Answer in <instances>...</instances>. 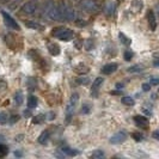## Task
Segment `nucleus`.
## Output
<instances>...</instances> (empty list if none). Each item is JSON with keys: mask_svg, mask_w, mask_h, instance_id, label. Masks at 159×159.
<instances>
[{"mask_svg": "<svg viewBox=\"0 0 159 159\" xmlns=\"http://www.w3.org/2000/svg\"><path fill=\"white\" fill-rule=\"evenodd\" d=\"M115 11H116V4H115L114 1H109V2L105 5V7H104V12H105L108 16H112V15L115 13Z\"/></svg>", "mask_w": 159, "mask_h": 159, "instance_id": "nucleus-12", "label": "nucleus"}, {"mask_svg": "<svg viewBox=\"0 0 159 159\" xmlns=\"http://www.w3.org/2000/svg\"><path fill=\"white\" fill-rule=\"evenodd\" d=\"M104 152L102 150H97V151L93 152V154H92V158L95 159H101V158H104Z\"/></svg>", "mask_w": 159, "mask_h": 159, "instance_id": "nucleus-25", "label": "nucleus"}, {"mask_svg": "<svg viewBox=\"0 0 159 159\" xmlns=\"http://www.w3.org/2000/svg\"><path fill=\"white\" fill-rule=\"evenodd\" d=\"M44 120V115H39V116H36V117H34V120H32V122L36 125V123H41L42 121Z\"/></svg>", "mask_w": 159, "mask_h": 159, "instance_id": "nucleus-30", "label": "nucleus"}, {"mask_svg": "<svg viewBox=\"0 0 159 159\" xmlns=\"http://www.w3.org/2000/svg\"><path fill=\"white\" fill-rule=\"evenodd\" d=\"M117 67H119V65L115 64V62L105 65L103 68H102V73H104V74H111V73H114V72L117 70Z\"/></svg>", "mask_w": 159, "mask_h": 159, "instance_id": "nucleus-11", "label": "nucleus"}, {"mask_svg": "<svg viewBox=\"0 0 159 159\" xmlns=\"http://www.w3.org/2000/svg\"><path fill=\"white\" fill-rule=\"evenodd\" d=\"M8 121V115L6 112H0V125H5Z\"/></svg>", "mask_w": 159, "mask_h": 159, "instance_id": "nucleus-24", "label": "nucleus"}, {"mask_svg": "<svg viewBox=\"0 0 159 159\" xmlns=\"http://www.w3.org/2000/svg\"><path fill=\"white\" fill-rule=\"evenodd\" d=\"M143 91H150L151 90V85L150 84H143Z\"/></svg>", "mask_w": 159, "mask_h": 159, "instance_id": "nucleus-36", "label": "nucleus"}, {"mask_svg": "<svg viewBox=\"0 0 159 159\" xmlns=\"http://www.w3.org/2000/svg\"><path fill=\"white\" fill-rule=\"evenodd\" d=\"M18 120H19V116H18V115H13L11 119H8V121H10L11 125H13V123H16Z\"/></svg>", "mask_w": 159, "mask_h": 159, "instance_id": "nucleus-33", "label": "nucleus"}, {"mask_svg": "<svg viewBox=\"0 0 159 159\" xmlns=\"http://www.w3.org/2000/svg\"><path fill=\"white\" fill-rule=\"evenodd\" d=\"M59 8H60V13L64 20H67V22L75 20V11L70 4H67L66 1L62 0L59 4Z\"/></svg>", "mask_w": 159, "mask_h": 159, "instance_id": "nucleus-1", "label": "nucleus"}, {"mask_svg": "<svg viewBox=\"0 0 159 159\" xmlns=\"http://www.w3.org/2000/svg\"><path fill=\"white\" fill-rule=\"evenodd\" d=\"M74 1H77V0H74Z\"/></svg>", "mask_w": 159, "mask_h": 159, "instance_id": "nucleus-48", "label": "nucleus"}, {"mask_svg": "<svg viewBox=\"0 0 159 159\" xmlns=\"http://www.w3.org/2000/svg\"><path fill=\"white\" fill-rule=\"evenodd\" d=\"M15 102H16L17 105H22L24 102V96L22 91H17L16 95H15Z\"/></svg>", "mask_w": 159, "mask_h": 159, "instance_id": "nucleus-18", "label": "nucleus"}, {"mask_svg": "<svg viewBox=\"0 0 159 159\" xmlns=\"http://www.w3.org/2000/svg\"><path fill=\"white\" fill-rule=\"evenodd\" d=\"M152 136H153L154 139H157V140H159V130H157V132H154V133L152 134Z\"/></svg>", "mask_w": 159, "mask_h": 159, "instance_id": "nucleus-38", "label": "nucleus"}, {"mask_svg": "<svg viewBox=\"0 0 159 159\" xmlns=\"http://www.w3.org/2000/svg\"><path fill=\"white\" fill-rule=\"evenodd\" d=\"M15 156H16V157H22V156H23V154H22V152H18V151H16V152H15Z\"/></svg>", "mask_w": 159, "mask_h": 159, "instance_id": "nucleus-40", "label": "nucleus"}, {"mask_svg": "<svg viewBox=\"0 0 159 159\" xmlns=\"http://www.w3.org/2000/svg\"><path fill=\"white\" fill-rule=\"evenodd\" d=\"M134 121H135L136 126L140 128H148V120L146 117H143L141 115H136L134 117Z\"/></svg>", "mask_w": 159, "mask_h": 159, "instance_id": "nucleus-10", "label": "nucleus"}, {"mask_svg": "<svg viewBox=\"0 0 159 159\" xmlns=\"http://www.w3.org/2000/svg\"><path fill=\"white\" fill-rule=\"evenodd\" d=\"M7 152H8V150L5 145H0V158L5 157V156L7 154Z\"/></svg>", "mask_w": 159, "mask_h": 159, "instance_id": "nucleus-27", "label": "nucleus"}, {"mask_svg": "<svg viewBox=\"0 0 159 159\" xmlns=\"http://www.w3.org/2000/svg\"><path fill=\"white\" fill-rule=\"evenodd\" d=\"M132 57H133V53H132V52H126V53H125V59H126L127 61H129Z\"/></svg>", "mask_w": 159, "mask_h": 159, "instance_id": "nucleus-34", "label": "nucleus"}, {"mask_svg": "<svg viewBox=\"0 0 159 159\" xmlns=\"http://www.w3.org/2000/svg\"><path fill=\"white\" fill-rule=\"evenodd\" d=\"M110 93H111V95H120L121 92H120V91H111Z\"/></svg>", "mask_w": 159, "mask_h": 159, "instance_id": "nucleus-41", "label": "nucleus"}, {"mask_svg": "<svg viewBox=\"0 0 159 159\" xmlns=\"http://www.w3.org/2000/svg\"><path fill=\"white\" fill-rule=\"evenodd\" d=\"M48 50H49V53L53 56L60 55V52H61L60 47H59L57 44H55V43H50V44L48 46Z\"/></svg>", "mask_w": 159, "mask_h": 159, "instance_id": "nucleus-13", "label": "nucleus"}, {"mask_svg": "<svg viewBox=\"0 0 159 159\" xmlns=\"http://www.w3.org/2000/svg\"><path fill=\"white\" fill-rule=\"evenodd\" d=\"M119 37H120V41L125 44V46H129L130 43H132V41H130V39H128L127 36L123 34V32H120L119 34Z\"/></svg>", "mask_w": 159, "mask_h": 159, "instance_id": "nucleus-20", "label": "nucleus"}, {"mask_svg": "<svg viewBox=\"0 0 159 159\" xmlns=\"http://www.w3.org/2000/svg\"><path fill=\"white\" fill-rule=\"evenodd\" d=\"M37 103H39L37 97H35V96H30V97L28 98V107H29L30 109L36 108V107H37Z\"/></svg>", "mask_w": 159, "mask_h": 159, "instance_id": "nucleus-17", "label": "nucleus"}, {"mask_svg": "<svg viewBox=\"0 0 159 159\" xmlns=\"http://www.w3.org/2000/svg\"><path fill=\"white\" fill-rule=\"evenodd\" d=\"M75 70H77V71L79 72L80 74H84V73H85V71H88L89 68H88V67H85V66H84V65H80L79 67H77V68H75Z\"/></svg>", "mask_w": 159, "mask_h": 159, "instance_id": "nucleus-31", "label": "nucleus"}, {"mask_svg": "<svg viewBox=\"0 0 159 159\" xmlns=\"http://www.w3.org/2000/svg\"><path fill=\"white\" fill-rule=\"evenodd\" d=\"M127 139V133L121 130V132H117L116 134L110 138V143H114V145H117V143H122L125 140Z\"/></svg>", "mask_w": 159, "mask_h": 159, "instance_id": "nucleus-8", "label": "nucleus"}, {"mask_svg": "<svg viewBox=\"0 0 159 159\" xmlns=\"http://www.w3.org/2000/svg\"><path fill=\"white\" fill-rule=\"evenodd\" d=\"M147 20H148L151 30H156V28H157V20H156V15H154V12L152 10L147 11Z\"/></svg>", "mask_w": 159, "mask_h": 159, "instance_id": "nucleus-9", "label": "nucleus"}, {"mask_svg": "<svg viewBox=\"0 0 159 159\" xmlns=\"http://www.w3.org/2000/svg\"><path fill=\"white\" fill-rule=\"evenodd\" d=\"M49 136H50V133H49L48 130H44V132L39 136L37 141H39L41 145H46V143H48V140H49Z\"/></svg>", "mask_w": 159, "mask_h": 159, "instance_id": "nucleus-16", "label": "nucleus"}, {"mask_svg": "<svg viewBox=\"0 0 159 159\" xmlns=\"http://www.w3.org/2000/svg\"><path fill=\"white\" fill-rule=\"evenodd\" d=\"M103 83H104V79L102 77H98L97 79H95V83H93V85H92V96L96 95L95 92H97V90L101 88V85H102Z\"/></svg>", "mask_w": 159, "mask_h": 159, "instance_id": "nucleus-15", "label": "nucleus"}, {"mask_svg": "<svg viewBox=\"0 0 159 159\" xmlns=\"http://www.w3.org/2000/svg\"><path fill=\"white\" fill-rule=\"evenodd\" d=\"M0 1H2V2H6V1H7V0H0Z\"/></svg>", "mask_w": 159, "mask_h": 159, "instance_id": "nucleus-46", "label": "nucleus"}, {"mask_svg": "<svg viewBox=\"0 0 159 159\" xmlns=\"http://www.w3.org/2000/svg\"><path fill=\"white\" fill-rule=\"evenodd\" d=\"M62 152H64L66 156H70V157H74V156H77L79 152L75 151V150H73L71 147H64L62 148Z\"/></svg>", "mask_w": 159, "mask_h": 159, "instance_id": "nucleus-19", "label": "nucleus"}, {"mask_svg": "<svg viewBox=\"0 0 159 159\" xmlns=\"http://www.w3.org/2000/svg\"><path fill=\"white\" fill-rule=\"evenodd\" d=\"M150 83H151L152 85H158L159 84V77H152L151 79H150Z\"/></svg>", "mask_w": 159, "mask_h": 159, "instance_id": "nucleus-32", "label": "nucleus"}, {"mask_svg": "<svg viewBox=\"0 0 159 159\" xmlns=\"http://www.w3.org/2000/svg\"><path fill=\"white\" fill-rule=\"evenodd\" d=\"M20 1H22V0H16V2H20Z\"/></svg>", "mask_w": 159, "mask_h": 159, "instance_id": "nucleus-47", "label": "nucleus"}, {"mask_svg": "<svg viewBox=\"0 0 159 159\" xmlns=\"http://www.w3.org/2000/svg\"><path fill=\"white\" fill-rule=\"evenodd\" d=\"M132 138H133L135 141H138V143H140V141L143 140V135L140 134V133H133V134H132Z\"/></svg>", "mask_w": 159, "mask_h": 159, "instance_id": "nucleus-28", "label": "nucleus"}, {"mask_svg": "<svg viewBox=\"0 0 159 159\" xmlns=\"http://www.w3.org/2000/svg\"><path fill=\"white\" fill-rule=\"evenodd\" d=\"M143 70V67L141 65H134V66H132V67L128 68V72L129 73H138V72H141Z\"/></svg>", "mask_w": 159, "mask_h": 159, "instance_id": "nucleus-21", "label": "nucleus"}, {"mask_svg": "<svg viewBox=\"0 0 159 159\" xmlns=\"http://www.w3.org/2000/svg\"><path fill=\"white\" fill-rule=\"evenodd\" d=\"M55 4L53 2V0H46L44 1V5H43V15L44 16H48V13H49V11L53 8Z\"/></svg>", "mask_w": 159, "mask_h": 159, "instance_id": "nucleus-14", "label": "nucleus"}, {"mask_svg": "<svg viewBox=\"0 0 159 159\" xmlns=\"http://www.w3.org/2000/svg\"><path fill=\"white\" fill-rule=\"evenodd\" d=\"M157 12H158V16H159V5L157 6Z\"/></svg>", "mask_w": 159, "mask_h": 159, "instance_id": "nucleus-45", "label": "nucleus"}, {"mask_svg": "<svg viewBox=\"0 0 159 159\" xmlns=\"http://www.w3.org/2000/svg\"><path fill=\"white\" fill-rule=\"evenodd\" d=\"M79 101V95L78 93H73L68 101V103L66 105V116H65V120L66 122H70L73 116V114L75 111V107H77V103Z\"/></svg>", "mask_w": 159, "mask_h": 159, "instance_id": "nucleus-2", "label": "nucleus"}, {"mask_svg": "<svg viewBox=\"0 0 159 159\" xmlns=\"http://www.w3.org/2000/svg\"><path fill=\"white\" fill-rule=\"evenodd\" d=\"M75 24H77L78 26H85V25H86V22H85V20H78V19H75Z\"/></svg>", "mask_w": 159, "mask_h": 159, "instance_id": "nucleus-35", "label": "nucleus"}, {"mask_svg": "<svg viewBox=\"0 0 159 159\" xmlns=\"http://www.w3.org/2000/svg\"><path fill=\"white\" fill-rule=\"evenodd\" d=\"M39 7V4L36 0H30L28 2H25L23 6H22V13H25V15H32L36 12V10Z\"/></svg>", "mask_w": 159, "mask_h": 159, "instance_id": "nucleus-5", "label": "nucleus"}, {"mask_svg": "<svg viewBox=\"0 0 159 159\" xmlns=\"http://www.w3.org/2000/svg\"><path fill=\"white\" fill-rule=\"evenodd\" d=\"M24 116H25V117H29V116H31V111L26 109V110L24 111Z\"/></svg>", "mask_w": 159, "mask_h": 159, "instance_id": "nucleus-39", "label": "nucleus"}, {"mask_svg": "<svg viewBox=\"0 0 159 159\" xmlns=\"http://www.w3.org/2000/svg\"><path fill=\"white\" fill-rule=\"evenodd\" d=\"M143 112H145V114H146V115H148V116H150V115H151V112L148 111V110H146V109H143Z\"/></svg>", "mask_w": 159, "mask_h": 159, "instance_id": "nucleus-42", "label": "nucleus"}, {"mask_svg": "<svg viewBox=\"0 0 159 159\" xmlns=\"http://www.w3.org/2000/svg\"><path fill=\"white\" fill-rule=\"evenodd\" d=\"M25 25H26V28H31V29H35V30H39V29H42V26H41L39 23H35V22H26L25 23Z\"/></svg>", "mask_w": 159, "mask_h": 159, "instance_id": "nucleus-22", "label": "nucleus"}, {"mask_svg": "<svg viewBox=\"0 0 159 159\" xmlns=\"http://www.w3.org/2000/svg\"><path fill=\"white\" fill-rule=\"evenodd\" d=\"M1 15H2L4 20H5V24L7 25L8 28H11V29H13V30H19V29H20V26L18 25V23L8 15L6 11H1Z\"/></svg>", "mask_w": 159, "mask_h": 159, "instance_id": "nucleus-6", "label": "nucleus"}, {"mask_svg": "<svg viewBox=\"0 0 159 159\" xmlns=\"http://www.w3.org/2000/svg\"><path fill=\"white\" fill-rule=\"evenodd\" d=\"M6 89V84H5V81H0V92L2 91V90H5Z\"/></svg>", "mask_w": 159, "mask_h": 159, "instance_id": "nucleus-37", "label": "nucleus"}, {"mask_svg": "<svg viewBox=\"0 0 159 159\" xmlns=\"http://www.w3.org/2000/svg\"><path fill=\"white\" fill-rule=\"evenodd\" d=\"M79 5L83 11L89 13H93L99 10V4L95 0H80Z\"/></svg>", "mask_w": 159, "mask_h": 159, "instance_id": "nucleus-4", "label": "nucleus"}, {"mask_svg": "<svg viewBox=\"0 0 159 159\" xmlns=\"http://www.w3.org/2000/svg\"><path fill=\"white\" fill-rule=\"evenodd\" d=\"M48 18L49 19H52V20H57V22H64V19H62V17H61V13H60V8L59 6H53V8L49 11V13H48Z\"/></svg>", "mask_w": 159, "mask_h": 159, "instance_id": "nucleus-7", "label": "nucleus"}, {"mask_svg": "<svg viewBox=\"0 0 159 159\" xmlns=\"http://www.w3.org/2000/svg\"><path fill=\"white\" fill-rule=\"evenodd\" d=\"M53 36L56 37V39H59V40L61 41H71L73 39V36H74V34L72 30L70 29H64V28H56L53 30Z\"/></svg>", "mask_w": 159, "mask_h": 159, "instance_id": "nucleus-3", "label": "nucleus"}, {"mask_svg": "<svg viewBox=\"0 0 159 159\" xmlns=\"http://www.w3.org/2000/svg\"><path fill=\"white\" fill-rule=\"evenodd\" d=\"M116 86H117V88H119V89H121V88H123V84H117Z\"/></svg>", "mask_w": 159, "mask_h": 159, "instance_id": "nucleus-44", "label": "nucleus"}, {"mask_svg": "<svg viewBox=\"0 0 159 159\" xmlns=\"http://www.w3.org/2000/svg\"><path fill=\"white\" fill-rule=\"evenodd\" d=\"M77 83H78L79 85H88L89 83H90V79H89L88 77H83V78H78V79H77Z\"/></svg>", "mask_w": 159, "mask_h": 159, "instance_id": "nucleus-26", "label": "nucleus"}, {"mask_svg": "<svg viewBox=\"0 0 159 159\" xmlns=\"http://www.w3.org/2000/svg\"><path fill=\"white\" fill-rule=\"evenodd\" d=\"M122 103L125 104V105H134V99L132 98V97H122V101H121Z\"/></svg>", "mask_w": 159, "mask_h": 159, "instance_id": "nucleus-23", "label": "nucleus"}, {"mask_svg": "<svg viewBox=\"0 0 159 159\" xmlns=\"http://www.w3.org/2000/svg\"><path fill=\"white\" fill-rule=\"evenodd\" d=\"M153 65H154L156 67H158V68H159V61H154V62H153Z\"/></svg>", "mask_w": 159, "mask_h": 159, "instance_id": "nucleus-43", "label": "nucleus"}, {"mask_svg": "<svg viewBox=\"0 0 159 159\" xmlns=\"http://www.w3.org/2000/svg\"><path fill=\"white\" fill-rule=\"evenodd\" d=\"M90 111H91V107L89 104H84L81 108V114H89Z\"/></svg>", "mask_w": 159, "mask_h": 159, "instance_id": "nucleus-29", "label": "nucleus"}]
</instances>
